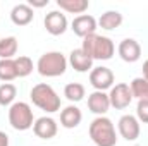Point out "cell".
<instances>
[{
	"instance_id": "1",
	"label": "cell",
	"mask_w": 148,
	"mask_h": 146,
	"mask_svg": "<svg viewBox=\"0 0 148 146\" xmlns=\"http://www.w3.org/2000/svg\"><path fill=\"white\" fill-rule=\"evenodd\" d=\"M81 50L91 60H110L115 53V45L109 36H100L95 33L83 40Z\"/></svg>"
},
{
	"instance_id": "2",
	"label": "cell",
	"mask_w": 148,
	"mask_h": 146,
	"mask_svg": "<svg viewBox=\"0 0 148 146\" xmlns=\"http://www.w3.org/2000/svg\"><path fill=\"white\" fill-rule=\"evenodd\" d=\"M90 138L97 146H115L117 145V132L115 126L109 117L102 115L91 120L90 124Z\"/></svg>"
},
{
	"instance_id": "3",
	"label": "cell",
	"mask_w": 148,
	"mask_h": 146,
	"mask_svg": "<svg viewBox=\"0 0 148 146\" xmlns=\"http://www.w3.org/2000/svg\"><path fill=\"white\" fill-rule=\"evenodd\" d=\"M29 98H31L33 105L45 110L47 113H55V112L60 110V96L47 83H38L36 86H33L31 93H29Z\"/></svg>"
},
{
	"instance_id": "4",
	"label": "cell",
	"mask_w": 148,
	"mask_h": 146,
	"mask_svg": "<svg viewBox=\"0 0 148 146\" xmlns=\"http://www.w3.org/2000/svg\"><path fill=\"white\" fill-rule=\"evenodd\" d=\"M36 69L43 77H59L67 69V59L60 52H47L38 59Z\"/></svg>"
},
{
	"instance_id": "5",
	"label": "cell",
	"mask_w": 148,
	"mask_h": 146,
	"mask_svg": "<svg viewBox=\"0 0 148 146\" xmlns=\"http://www.w3.org/2000/svg\"><path fill=\"white\" fill-rule=\"evenodd\" d=\"M9 124L16 131H28L35 124V115L26 102H14L9 107Z\"/></svg>"
},
{
	"instance_id": "6",
	"label": "cell",
	"mask_w": 148,
	"mask_h": 146,
	"mask_svg": "<svg viewBox=\"0 0 148 146\" xmlns=\"http://www.w3.org/2000/svg\"><path fill=\"white\" fill-rule=\"evenodd\" d=\"M109 100H110V107H114L115 110L127 108L133 102V93H131L129 84L119 83V84L112 86L110 93H109Z\"/></svg>"
},
{
	"instance_id": "7",
	"label": "cell",
	"mask_w": 148,
	"mask_h": 146,
	"mask_svg": "<svg viewBox=\"0 0 148 146\" xmlns=\"http://www.w3.org/2000/svg\"><path fill=\"white\" fill-rule=\"evenodd\" d=\"M117 131L119 134L126 139V141H136L140 138V132H141V127H140V120L134 117V115H122L117 122Z\"/></svg>"
},
{
	"instance_id": "8",
	"label": "cell",
	"mask_w": 148,
	"mask_h": 146,
	"mask_svg": "<svg viewBox=\"0 0 148 146\" xmlns=\"http://www.w3.org/2000/svg\"><path fill=\"white\" fill-rule=\"evenodd\" d=\"M114 72H112L109 67H93L91 72H90V84L95 88V91H105L112 88L114 84Z\"/></svg>"
},
{
	"instance_id": "9",
	"label": "cell",
	"mask_w": 148,
	"mask_h": 146,
	"mask_svg": "<svg viewBox=\"0 0 148 146\" xmlns=\"http://www.w3.org/2000/svg\"><path fill=\"white\" fill-rule=\"evenodd\" d=\"M97 26H98L97 19H95L93 16H90V14L76 16L74 21L71 23V29L74 31V35L79 36V38H83V40L86 36H90V35H95Z\"/></svg>"
},
{
	"instance_id": "10",
	"label": "cell",
	"mask_w": 148,
	"mask_h": 146,
	"mask_svg": "<svg viewBox=\"0 0 148 146\" xmlns=\"http://www.w3.org/2000/svg\"><path fill=\"white\" fill-rule=\"evenodd\" d=\"M43 24H45V29L52 36H60L67 29V17L66 14H62V10H52L45 16Z\"/></svg>"
},
{
	"instance_id": "11",
	"label": "cell",
	"mask_w": 148,
	"mask_h": 146,
	"mask_svg": "<svg viewBox=\"0 0 148 146\" xmlns=\"http://www.w3.org/2000/svg\"><path fill=\"white\" fill-rule=\"evenodd\" d=\"M117 52H119V57L124 62H129V64L138 62L140 57H141V46H140V43L134 38H124L119 43Z\"/></svg>"
},
{
	"instance_id": "12",
	"label": "cell",
	"mask_w": 148,
	"mask_h": 146,
	"mask_svg": "<svg viewBox=\"0 0 148 146\" xmlns=\"http://www.w3.org/2000/svg\"><path fill=\"white\" fill-rule=\"evenodd\" d=\"M57 131H59L57 122L52 117H47V115L36 119L35 124H33V132L40 139H52V138L57 136Z\"/></svg>"
},
{
	"instance_id": "13",
	"label": "cell",
	"mask_w": 148,
	"mask_h": 146,
	"mask_svg": "<svg viewBox=\"0 0 148 146\" xmlns=\"http://www.w3.org/2000/svg\"><path fill=\"white\" fill-rule=\"evenodd\" d=\"M88 108L90 112H93L95 115L102 117L105 115L109 108H110V100H109V95L105 91H93L90 96H88Z\"/></svg>"
},
{
	"instance_id": "14",
	"label": "cell",
	"mask_w": 148,
	"mask_h": 146,
	"mask_svg": "<svg viewBox=\"0 0 148 146\" xmlns=\"http://www.w3.org/2000/svg\"><path fill=\"white\" fill-rule=\"evenodd\" d=\"M35 17V9H31L28 3H17L10 10V21L16 26H28Z\"/></svg>"
},
{
	"instance_id": "15",
	"label": "cell",
	"mask_w": 148,
	"mask_h": 146,
	"mask_svg": "<svg viewBox=\"0 0 148 146\" xmlns=\"http://www.w3.org/2000/svg\"><path fill=\"white\" fill-rule=\"evenodd\" d=\"M69 64L73 65V69L76 72H91L93 69V60L81 50V48H76L71 52L69 55Z\"/></svg>"
},
{
	"instance_id": "16",
	"label": "cell",
	"mask_w": 148,
	"mask_h": 146,
	"mask_svg": "<svg viewBox=\"0 0 148 146\" xmlns=\"http://www.w3.org/2000/svg\"><path fill=\"white\" fill-rule=\"evenodd\" d=\"M83 120V113L76 105H69L60 112V126L66 129H74L81 124Z\"/></svg>"
},
{
	"instance_id": "17",
	"label": "cell",
	"mask_w": 148,
	"mask_h": 146,
	"mask_svg": "<svg viewBox=\"0 0 148 146\" xmlns=\"http://www.w3.org/2000/svg\"><path fill=\"white\" fill-rule=\"evenodd\" d=\"M122 21H124V17H122V14L119 10H107V12H103L100 16L98 26L102 29H105V31H112V29H117L122 24Z\"/></svg>"
},
{
	"instance_id": "18",
	"label": "cell",
	"mask_w": 148,
	"mask_h": 146,
	"mask_svg": "<svg viewBox=\"0 0 148 146\" xmlns=\"http://www.w3.org/2000/svg\"><path fill=\"white\" fill-rule=\"evenodd\" d=\"M57 5L60 7V10L69 12V14H83L88 10L90 2L88 0H57Z\"/></svg>"
},
{
	"instance_id": "19",
	"label": "cell",
	"mask_w": 148,
	"mask_h": 146,
	"mask_svg": "<svg viewBox=\"0 0 148 146\" xmlns=\"http://www.w3.org/2000/svg\"><path fill=\"white\" fill-rule=\"evenodd\" d=\"M17 38L16 36H5L0 38V60L3 59H12L17 53Z\"/></svg>"
},
{
	"instance_id": "20",
	"label": "cell",
	"mask_w": 148,
	"mask_h": 146,
	"mask_svg": "<svg viewBox=\"0 0 148 146\" xmlns=\"http://www.w3.org/2000/svg\"><path fill=\"white\" fill-rule=\"evenodd\" d=\"M16 77H17V71H16L14 59H3V60H0V81L10 83Z\"/></svg>"
},
{
	"instance_id": "21",
	"label": "cell",
	"mask_w": 148,
	"mask_h": 146,
	"mask_svg": "<svg viewBox=\"0 0 148 146\" xmlns=\"http://www.w3.org/2000/svg\"><path fill=\"white\" fill-rule=\"evenodd\" d=\"M84 95H86V89H84V86L81 83H69L64 88V96L69 102H74V103L81 102L84 98Z\"/></svg>"
},
{
	"instance_id": "22",
	"label": "cell",
	"mask_w": 148,
	"mask_h": 146,
	"mask_svg": "<svg viewBox=\"0 0 148 146\" xmlns=\"http://www.w3.org/2000/svg\"><path fill=\"white\" fill-rule=\"evenodd\" d=\"M17 96V88L12 83H3L0 84V105L2 107H10Z\"/></svg>"
},
{
	"instance_id": "23",
	"label": "cell",
	"mask_w": 148,
	"mask_h": 146,
	"mask_svg": "<svg viewBox=\"0 0 148 146\" xmlns=\"http://www.w3.org/2000/svg\"><path fill=\"white\" fill-rule=\"evenodd\" d=\"M133 98L138 100H148V79L145 77H134L129 84Z\"/></svg>"
},
{
	"instance_id": "24",
	"label": "cell",
	"mask_w": 148,
	"mask_h": 146,
	"mask_svg": "<svg viewBox=\"0 0 148 146\" xmlns=\"http://www.w3.org/2000/svg\"><path fill=\"white\" fill-rule=\"evenodd\" d=\"M14 62H16L17 77H26V76H29V74L33 72V69H35L33 60H31L29 57H26V55H21V57L14 59Z\"/></svg>"
},
{
	"instance_id": "25",
	"label": "cell",
	"mask_w": 148,
	"mask_h": 146,
	"mask_svg": "<svg viewBox=\"0 0 148 146\" xmlns=\"http://www.w3.org/2000/svg\"><path fill=\"white\" fill-rule=\"evenodd\" d=\"M136 119L143 124H148V100H138L136 105Z\"/></svg>"
},
{
	"instance_id": "26",
	"label": "cell",
	"mask_w": 148,
	"mask_h": 146,
	"mask_svg": "<svg viewBox=\"0 0 148 146\" xmlns=\"http://www.w3.org/2000/svg\"><path fill=\"white\" fill-rule=\"evenodd\" d=\"M28 5H29L31 9H33V7H45V5H48V0H43V2H33V0H29Z\"/></svg>"
},
{
	"instance_id": "27",
	"label": "cell",
	"mask_w": 148,
	"mask_h": 146,
	"mask_svg": "<svg viewBox=\"0 0 148 146\" xmlns=\"http://www.w3.org/2000/svg\"><path fill=\"white\" fill-rule=\"evenodd\" d=\"M0 146H9V136L3 131H0Z\"/></svg>"
},
{
	"instance_id": "28",
	"label": "cell",
	"mask_w": 148,
	"mask_h": 146,
	"mask_svg": "<svg viewBox=\"0 0 148 146\" xmlns=\"http://www.w3.org/2000/svg\"><path fill=\"white\" fill-rule=\"evenodd\" d=\"M143 77H145V79H148V59L143 62Z\"/></svg>"
}]
</instances>
